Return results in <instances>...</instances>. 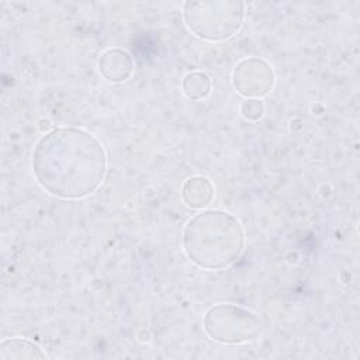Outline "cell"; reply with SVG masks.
<instances>
[{"instance_id": "9c48e42d", "label": "cell", "mask_w": 360, "mask_h": 360, "mask_svg": "<svg viewBox=\"0 0 360 360\" xmlns=\"http://www.w3.org/2000/svg\"><path fill=\"white\" fill-rule=\"evenodd\" d=\"M181 90L190 100H201L211 91V79L207 73L194 70L187 73L181 82Z\"/></svg>"}, {"instance_id": "5b68a950", "label": "cell", "mask_w": 360, "mask_h": 360, "mask_svg": "<svg viewBox=\"0 0 360 360\" xmlns=\"http://www.w3.org/2000/svg\"><path fill=\"white\" fill-rule=\"evenodd\" d=\"M276 83L271 65L262 58H245L232 70V86L245 98H262L267 96Z\"/></svg>"}, {"instance_id": "7a4b0ae2", "label": "cell", "mask_w": 360, "mask_h": 360, "mask_svg": "<svg viewBox=\"0 0 360 360\" xmlns=\"http://www.w3.org/2000/svg\"><path fill=\"white\" fill-rule=\"evenodd\" d=\"M245 248V231L232 214L204 210L183 229V249L187 257L205 270H219L233 264Z\"/></svg>"}, {"instance_id": "6da1fadb", "label": "cell", "mask_w": 360, "mask_h": 360, "mask_svg": "<svg viewBox=\"0 0 360 360\" xmlns=\"http://www.w3.org/2000/svg\"><path fill=\"white\" fill-rule=\"evenodd\" d=\"M38 184L63 200L93 194L104 181L108 156L91 132L76 127H59L38 139L31 156Z\"/></svg>"}, {"instance_id": "277c9868", "label": "cell", "mask_w": 360, "mask_h": 360, "mask_svg": "<svg viewBox=\"0 0 360 360\" xmlns=\"http://www.w3.org/2000/svg\"><path fill=\"white\" fill-rule=\"evenodd\" d=\"M205 333L222 345H240L255 340L264 329L259 315L236 304L211 307L202 321Z\"/></svg>"}, {"instance_id": "8992f818", "label": "cell", "mask_w": 360, "mask_h": 360, "mask_svg": "<svg viewBox=\"0 0 360 360\" xmlns=\"http://www.w3.org/2000/svg\"><path fill=\"white\" fill-rule=\"evenodd\" d=\"M100 75L110 83H122L128 80L134 72V59L129 52L121 48H110L104 51L97 62Z\"/></svg>"}, {"instance_id": "ba28073f", "label": "cell", "mask_w": 360, "mask_h": 360, "mask_svg": "<svg viewBox=\"0 0 360 360\" xmlns=\"http://www.w3.org/2000/svg\"><path fill=\"white\" fill-rule=\"evenodd\" d=\"M46 354L42 349L22 338L4 339L0 343V360H45Z\"/></svg>"}, {"instance_id": "3957f363", "label": "cell", "mask_w": 360, "mask_h": 360, "mask_svg": "<svg viewBox=\"0 0 360 360\" xmlns=\"http://www.w3.org/2000/svg\"><path fill=\"white\" fill-rule=\"evenodd\" d=\"M183 20L200 39L221 42L240 30L245 20V4L236 0L186 1Z\"/></svg>"}, {"instance_id": "30bf717a", "label": "cell", "mask_w": 360, "mask_h": 360, "mask_svg": "<svg viewBox=\"0 0 360 360\" xmlns=\"http://www.w3.org/2000/svg\"><path fill=\"white\" fill-rule=\"evenodd\" d=\"M240 114L248 121H257L264 115V104L260 98H246L240 104Z\"/></svg>"}, {"instance_id": "52a82bcc", "label": "cell", "mask_w": 360, "mask_h": 360, "mask_svg": "<svg viewBox=\"0 0 360 360\" xmlns=\"http://www.w3.org/2000/svg\"><path fill=\"white\" fill-rule=\"evenodd\" d=\"M214 184L204 176H193L181 186V198L190 208L200 210L211 204L214 198Z\"/></svg>"}]
</instances>
